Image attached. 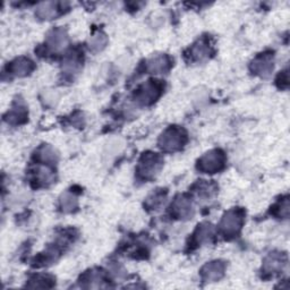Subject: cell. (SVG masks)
Wrapping results in <instances>:
<instances>
[{
    "instance_id": "6",
    "label": "cell",
    "mask_w": 290,
    "mask_h": 290,
    "mask_svg": "<svg viewBox=\"0 0 290 290\" xmlns=\"http://www.w3.org/2000/svg\"><path fill=\"white\" fill-rule=\"evenodd\" d=\"M202 277L208 282L217 281L224 273V263L221 261H213L202 268Z\"/></svg>"
},
{
    "instance_id": "9",
    "label": "cell",
    "mask_w": 290,
    "mask_h": 290,
    "mask_svg": "<svg viewBox=\"0 0 290 290\" xmlns=\"http://www.w3.org/2000/svg\"><path fill=\"white\" fill-rule=\"evenodd\" d=\"M48 47L53 50V51H59L63 48H65L67 44V35L63 29H56L49 32L47 36Z\"/></svg>"
},
{
    "instance_id": "19",
    "label": "cell",
    "mask_w": 290,
    "mask_h": 290,
    "mask_svg": "<svg viewBox=\"0 0 290 290\" xmlns=\"http://www.w3.org/2000/svg\"><path fill=\"white\" fill-rule=\"evenodd\" d=\"M81 68V62L77 56H68L63 64V70L66 74H76Z\"/></svg>"
},
{
    "instance_id": "13",
    "label": "cell",
    "mask_w": 290,
    "mask_h": 290,
    "mask_svg": "<svg viewBox=\"0 0 290 290\" xmlns=\"http://www.w3.org/2000/svg\"><path fill=\"white\" fill-rule=\"evenodd\" d=\"M58 12V4L53 2L41 3L38 8H36V15L43 20H50L53 16L57 15Z\"/></svg>"
},
{
    "instance_id": "18",
    "label": "cell",
    "mask_w": 290,
    "mask_h": 290,
    "mask_svg": "<svg viewBox=\"0 0 290 290\" xmlns=\"http://www.w3.org/2000/svg\"><path fill=\"white\" fill-rule=\"evenodd\" d=\"M84 282H87L86 288H100L102 287L103 284V278H102V274L98 271H92V272L87 273L85 277H84Z\"/></svg>"
},
{
    "instance_id": "11",
    "label": "cell",
    "mask_w": 290,
    "mask_h": 290,
    "mask_svg": "<svg viewBox=\"0 0 290 290\" xmlns=\"http://www.w3.org/2000/svg\"><path fill=\"white\" fill-rule=\"evenodd\" d=\"M170 62L167 56H156L151 58L147 62V70L151 73L154 74H161L164 73L169 68Z\"/></svg>"
},
{
    "instance_id": "24",
    "label": "cell",
    "mask_w": 290,
    "mask_h": 290,
    "mask_svg": "<svg viewBox=\"0 0 290 290\" xmlns=\"http://www.w3.org/2000/svg\"><path fill=\"white\" fill-rule=\"evenodd\" d=\"M57 94L54 93V92H47V94H45V102L47 103H54L57 101Z\"/></svg>"
},
{
    "instance_id": "3",
    "label": "cell",
    "mask_w": 290,
    "mask_h": 290,
    "mask_svg": "<svg viewBox=\"0 0 290 290\" xmlns=\"http://www.w3.org/2000/svg\"><path fill=\"white\" fill-rule=\"evenodd\" d=\"M243 224V212L239 210H230L223 215L221 220V229L224 234L235 235L242 228Z\"/></svg>"
},
{
    "instance_id": "12",
    "label": "cell",
    "mask_w": 290,
    "mask_h": 290,
    "mask_svg": "<svg viewBox=\"0 0 290 290\" xmlns=\"http://www.w3.org/2000/svg\"><path fill=\"white\" fill-rule=\"evenodd\" d=\"M34 65L30 59L20 58L12 64V72L16 76H25L33 71Z\"/></svg>"
},
{
    "instance_id": "5",
    "label": "cell",
    "mask_w": 290,
    "mask_h": 290,
    "mask_svg": "<svg viewBox=\"0 0 290 290\" xmlns=\"http://www.w3.org/2000/svg\"><path fill=\"white\" fill-rule=\"evenodd\" d=\"M160 93V87L156 83L149 81L141 87L136 93V99L142 104H149L158 98Z\"/></svg>"
},
{
    "instance_id": "14",
    "label": "cell",
    "mask_w": 290,
    "mask_h": 290,
    "mask_svg": "<svg viewBox=\"0 0 290 290\" xmlns=\"http://www.w3.org/2000/svg\"><path fill=\"white\" fill-rule=\"evenodd\" d=\"M209 53H210L209 44L204 42L203 40H201L197 43H195L191 50L192 57L196 59V61H202V59L206 58L209 56Z\"/></svg>"
},
{
    "instance_id": "15",
    "label": "cell",
    "mask_w": 290,
    "mask_h": 290,
    "mask_svg": "<svg viewBox=\"0 0 290 290\" xmlns=\"http://www.w3.org/2000/svg\"><path fill=\"white\" fill-rule=\"evenodd\" d=\"M213 231H214V229H213L212 224L203 223V224L199 225V228H197L196 233H195L197 243H205V242L210 241L213 235Z\"/></svg>"
},
{
    "instance_id": "23",
    "label": "cell",
    "mask_w": 290,
    "mask_h": 290,
    "mask_svg": "<svg viewBox=\"0 0 290 290\" xmlns=\"http://www.w3.org/2000/svg\"><path fill=\"white\" fill-rule=\"evenodd\" d=\"M54 178V175L52 172V170H50L47 167H41L38 170V179L40 183L43 184H48L51 183Z\"/></svg>"
},
{
    "instance_id": "20",
    "label": "cell",
    "mask_w": 290,
    "mask_h": 290,
    "mask_svg": "<svg viewBox=\"0 0 290 290\" xmlns=\"http://www.w3.org/2000/svg\"><path fill=\"white\" fill-rule=\"evenodd\" d=\"M39 158L44 161V162H49V163H53L57 161L58 155L56 153V151H54L51 146H48V145H44L41 147L39 150Z\"/></svg>"
},
{
    "instance_id": "1",
    "label": "cell",
    "mask_w": 290,
    "mask_h": 290,
    "mask_svg": "<svg viewBox=\"0 0 290 290\" xmlns=\"http://www.w3.org/2000/svg\"><path fill=\"white\" fill-rule=\"evenodd\" d=\"M186 136L184 132L179 128L171 127L165 131L160 137V146L165 151H176L181 149L183 144L185 143Z\"/></svg>"
},
{
    "instance_id": "8",
    "label": "cell",
    "mask_w": 290,
    "mask_h": 290,
    "mask_svg": "<svg viewBox=\"0 0 290 290\" xmlns=\"http://www.w3.org/2000/svg\"><path fill=\"white\" fill-rule=\"evenodd\" d=\"M172 210L173 213L181 219H190L194 214V208H193L192 202L184 196H179L175 200Z\"/></svg>"
},
{
    "instance_id": "4",
    "label": "cell",
    "mask_w": 290,
    "mask_h": 290,
    "mask_svg": "<svg viewBox=\"0 0 290 290\" xmlns=\"http://www.w3.org/2000/svg\"><path fill=\"white\" fill-rule=\"evenodd\" d=\"M161 158L155 153H146L140 161L139 164V172L143 177H152L159 171L161 167Z\"/></svg>"
},
{
    "instance_id": "22",
    "label": "cell",
    "mask_w": 290,
    "mask_h": 290,
    "mask_svg": "<svg viewBox=\"0 0 290 290\" xmlns=\"http://www.w3.org/2000/svg\"><path fill=\"white\" fill-rule=\"evenodd\" d=\"M26 117V111L24 108L17 107L14 108L11 112L8 114V122L11 121L12 123H21L25 119Z\"/></svg>"
},
{
    "instance_id": "7",
    "label": "cell",
    "mask_w": 290,
    "mask_h": 290,
    "mask_svg": "<svg viewBox=\"0 0 290 290\" xmlns=\"http://www.w3.org/2000/svg\"><path fill=\"white\" fill-rule=\"evenodd\" d=\"M252 71L262 77L269 76L273 71V59L271 54H262L252 63Z\"/></svg>"
},
{
    "instance_id": "2",
    "label": "cell",
    "mask_w": 290,
    "mask_h": 290,
    "mask_svg": "<svg viewBox=\"0 0 290 290\" xmlns=\"http://www.w3.org/2000/svg\"><path fill=\"white\" fill-rule=\"evenodd\" d=\"M223 153L220 150H212L205 153L199 161V169L204 172H215L222 168Z\"/></svg>"
},
{
    "instance_id": "10",
    "label": "cell",
    "mask_w": 290,
    "mask_h": 290,
    "mask_svg": "<svg viewBox=\"0 0 290 290\" xmlns=\"http://www.w3.org/2000/svg\"><path fill=\"white\" fill-rule=\"evenodd\" d=\"M284 264H286L284 257L278 253H273L264 260L263 269L266 273H277L283 269Z\"/></svg>"
},
{
    "instance_id": "17",
    "label": "cell",
    "mask_w": 290,
    "mask_h": 290,
    "mask_svg": "<svg viewBox=\"0 0 290 290\" xmlns=\"http://www.w3.org/2000/svg\"><path fill=\"white\" fill-rule=\"evenodd\" d=\"M61 205L62 209L65 211V212H72V211L75 210L77 206L76 196L72 194L71 192L64 193L61 197Z\"/></svg>"
},
{
    "instance_id": "21",
    "label": "cell",
    "mask_w": 290,
    "mask_h": 290,
    "mask_svg": "<svg viewBox=\"0 0 290 290\" xmlns=\"http://www.w3.org/2000/svg\"><path fill=\"white\" fill-rule=\"evenodd\" d=\"M165 201V194L163 192H155L147 197L146 205L151 209H158L164 203Z\"/></svg>"
},
{
    "instance_id": "16",
    "label": "cell",
    "mask_w": 290,
    "mask_h": 290,
    "mask_svg": "<svg viewBox=\"0 0 290 290\" xmlns=\"http://www.w3.org/2000/svg\"><path fill=\"white\" fill-rule=\"evenodd\" d=\"M107 42H108V39H107V36H105V34H103L102 32H98V33H95L94 35L91 36L89 45L92 51L98 52V51H101V50L105 47Z\"/></svg>"
}]
</instances>
